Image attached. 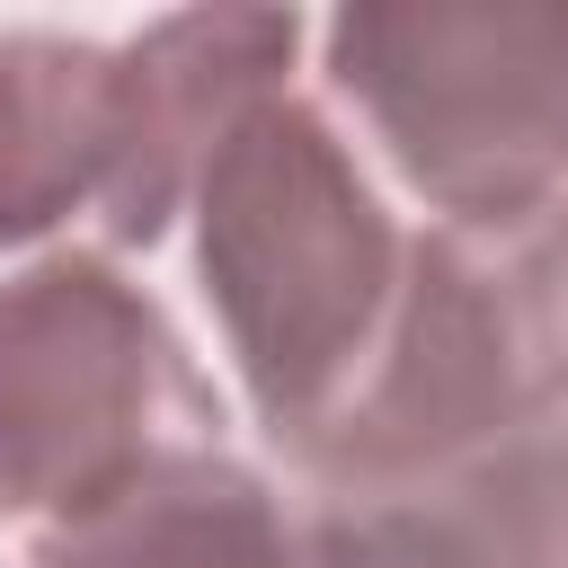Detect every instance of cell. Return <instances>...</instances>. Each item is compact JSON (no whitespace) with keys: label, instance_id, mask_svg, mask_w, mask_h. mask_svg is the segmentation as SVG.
Here are the masks:
<instances>
[{"label":"cell","instance_id":"cell-2","mask_svg":"<svg viewBox=\"0 0 568 568\" xmlns=\"http://www.w3.org/2000/svg\"><path fill=\"white\" fill-rule=\"evenodd\" d=\"M320 53L328 89L373 124L390 169L453 231H497L568 204V9H337L320 27Z\"/></svg>","mask_w":568,"mask_h":568},{"label":"cell","instance_id":"cell-5","mask_svg":"<svg viewBox=\"0 0 568 568\" xmlns=\"http://www.w3.org/2000/svg\"><path fill=\"white\" fill-rule=\"evenodd\" d=\"M27 568H302V515L222 444L151 462L106 506L44 524Z\"/></svg>","mask_w":568,"mask_h":568},{"label":"cell","instance_id":"cell-8","mask_svg":"<svg viewBox=\"0 0 568 568\" xmlns=\"http://www.w3.org/2000/svg\"><path fill=\"white\" fill-rule=\"evenodd\" d=\"M541 444H550V479H559V506H568V408L541 426Z\"/></svg>","mask_w":568,"mask_h":568},{"label":"cell","instance_id":"cell-3","mask_svg":"<svg viewBox=\"0 0 568 568\" xmlns=\"http://www.w3.org/2000/svg\"><path fill=\"white\" fill-rule=\"evenodd\" d=\"M222 444V399L98 248L0 275V524H71L151 462Z\"/></svg>","mask_w":568,"mask_h":568},{"label":"cell","instance_id":"cell-7","mask_svg":"<svg viewBox=\"0 0 568 568\" xmlns=\"http://www.w3.org/2000/svg\"><path fill=\"white\" fill-rule=\"evenodd\" d=\"M302 568H532L488 462L426 488H311Z\"/></svg>","mask_w":568,"mask_h":568},{"label":"cell","instance_id":"cell-6","mask_svg":"<svg viewBox=\"0 0 568 568\" xmlns=\"http://www.w3.org/2000/svg\"><path fill=\"white\" fill-rule=\"evenodd\" d=\"M106 186V44L0 27V248L44 240Z\"/></svg>","mask_w":568,"mask_h":568},{"label":"cell","instance_id":"cell-1","mask_svg":"<svg viewBox=\"0 0 568 568\" xmlns=\"http://www.w3.org/2000/svg\"><path fill=\"white\" fill-rule=\"evenodd\" d=\"M195 266L257 426L302 462L355 399L408 284V240L311 98L275 89L213 142Z\"/></svg>","mask_w":568,"mask_h":568},{"label":"cell","instance_id":"cell-4","mask_svg":"<svg viewBox=\"0 0 568 568\" xmlns=\"http://www.w3.org/2000/svg\"><path fill=\"white\" fill-rule=\"evenodd\" d=\"M302 44L293 9H178L151 18L106 53V240L151 248L178 204H195V178L213 142L284 89V62Z\"/></svg>","mask_w":568,"mask_h":568}]
</instances>
